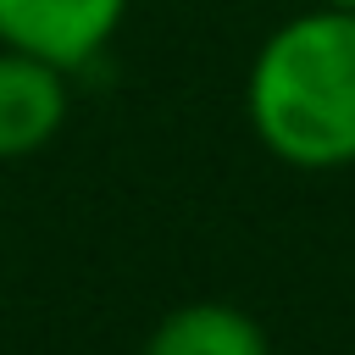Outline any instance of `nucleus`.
Wrapping results in <instances>:
<instances>
[{"mask_svg":"<svg viewBox=\"0 0 355 355\" xmlns=\"http://www.w3.org/2000/svg\"><path fill=\"white\" fill-rule=\"evenodd\" d=\"M316 6H333V11H355V0H316Z\"/></svg>","mask_w":355,"mask_h":355,"instance_id":"nucleus-5","label":"nucleus"},{"mask_svg":"<svg viewBox=\"0 0 355 355\" xmlns=\"http://www.w3.org/2000/svg\"><path fill=\"white\" fill-rule=\"evenodd\" d=\"M67 72L0 44V161H28L67 128Z\"/></svg>","mask_w":355,"mask_h":355,"instance_id":"nucleus-3","label":"nucleus"},{"mask_svg":"<svg viewBox=\"0 0 355 355\" xmlns=\"http://www.w3.org/2000/svg\"><path fill=\"white\" fill-rule=\"evenodd\" d=\"M128 22V0H0V44L61 67H94Z\"/></svg>","mask_w":355,"mask_h":355,"instance_id":"nucleus-2","label":"nucleus"},{"mask_svg":"<svg viewBox=\"0 0 355 355\" xmlns=\"http://www.w3.org/2000/svg\"><path fill=\"white\" fill-rule=\"evenodd\" d=\"M144 355H272V344H266V327L244 305L189 300L150 327Z\"/></svg>","mask_w":355,"mask_h":355,"instance_id":"nucleus-4","label":"nucleus"},{"mask_svg":"<svg viewBox=\"0 0 355 355\" xmlns=\"http://www.w3.org/2000/svg\"><path fill=\"white\" fill-rule=\"evenodd\" d=\"M244 122L294 172L355 166V11L311 6L283 17L250 55Z\"/></svg>","mask_w":355,"mask_h":355,"instance_id":"nucleus-1","label":"nucleus"}]
</instances>
